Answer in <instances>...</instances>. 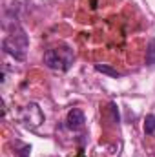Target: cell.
I'll use <instances>...</instances> for the list:
<instances>
[{"mask_svg":"<svg viewBox=\"0 0 155 157\" xmlns=\"http://www.w3.org/2000/svg\"><path fill=\"white\" fill-rule=\"evenodd\" d=\"M73 51L68 46H60V48H51L44 53V64L51 70H59V71H68L70 66L73 64Z\"/></svg>","mask_w":155,"mask_h":157,"instance_id":"1","label":"cell"},{"mask_svg":"<svg viewBox=\"0 0 155 157\" xmlns=\"http://www.w3.org/2000/svg\"><path fill=\"white\" fill-rule=\"evenodd\" d=\"M2 46H4V51L9 53V55H13L17 60H24L26 59V51H28V37L18 28L17 31H13L9 37L4 39Z\"/></svg>","mask_w":155,"mask_h":157,"instance_id":"2","label":"cell"},{"mask_svg":"<svg viewBox=\"0 0 155 157\" xmlns=\"http://www.w3.org/2000/svg\"><path fill=\"white\" fill-rule=\"evenodd\" d=\"M18 119H20V122H22L24 126H28V128H39L40 124L44 122V113H42V110H40L39 104L29 102L28 106H24V108L20 110Z\"/></svg>","mask_w":155,"mask_h":157,"instance_id":"3","label":"cell"},{"mask_svg":"<svg viewBox=\"0 0 155 157\" xmlns=\"http://www.w3.org/2000/svg\"><path fill=\"white\" fill-rule=\"evenodd\" d=\"M84 122H86V117H84L82 110H78V108L70 110V113H68V117H66V126H68L70 130L75 132V130L84 128Z\"/></svg>","mask_w":155,"mask_h":157,"instance_id":"4","label":"cell"},{"mask_svg":"<svg viewBox=\"0 0 155 157\" xmlns=\"http://www.w3.org/2000/svg\"><path fill=\"white\" fill-rule=\"evenodd\" d=\"M95 70H97V71H100V73H104V75H110V77H113V78L120 77V73H119L117 70H113L112 66H108V64H97V66H95Z\"/></svg>","mask_w":155,"mask_h":157,"instance_id":"5","label":"cell"},{"mask_svg":"<svg viewBox=\"0 0 155 157\" xmlns=\"http://www.w3.org/2000/svg\"><path fill=\"white\" fill-rule=\"evenodd\" d=\"M146 64L148 66H155V39L150 40L148 49H146Z\"/></svg>","mask_w":155,"mask_h":157,"instance_id":"6","label":"cell"},{"mask_svg":"<svg viewBox=\"0 0 155 157\" xmlns=\"http://www.w3.org/2000/svg\"><path fill=\"white\" fill-rule=\"evenodd\" d=\"M144 132L148 135H152L155 132V115H148V117L144 119Z\"/></svg>","mask_w":155,"mask_h":157,"instance_id":"7","label":"cell"},{"mask_svg":"<svg viewBox=\"0 0 155 157\" xmlns=\"http://www.w3.org/2000/svg\"><path fill=\"white\" fill-rule=\"evenodd\" d=\"M77 157H84V155H77Z\"/></svg>","mask_w":155,"mask_h":157,"instance_id":"8","label":"cell"}]
</instances>
